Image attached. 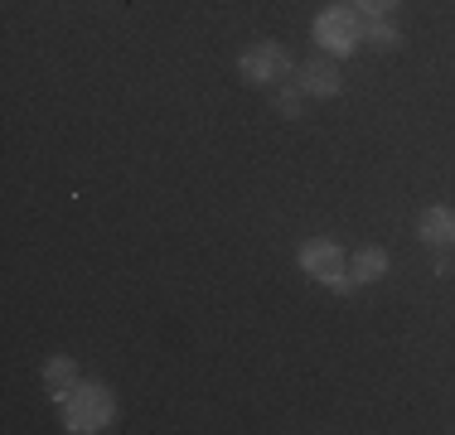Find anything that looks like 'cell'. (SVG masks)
<instances>
[{
    "mask_svg": "<svg viewBox=\"0 0 455 435\" xmlns=\"http://www.w3.org/2000/svg\"><path fill=\"white\" fill-rule=\"evenodd\" d=\"M431 271H436V276H451V271H455L451 247H436V257H431Z\"/></svg>",
    "mask_w": 455,
    "mask_h": 435,
    "instance_id": "7c38bea8",
    "label": "cell"
},
{
    "mask_svg": "<svg viewBox=\"0 0 455 435\" xmlns=\"http://www.w3.org/2000/svg\"><path fill=\"white\" fill-rule=\"evenodd\" d=\"M237 73H243L247 87H281V83L296 78V59H291L286 44L262 39V44H247L237 53Z\"/></svg>",
    "mask_w": 455,
    "mask_h": 435,
    "instance_id": "3957f363",
    "label": "cell"
},
{
    "mask_svg": "<svg viewBox=\"0 0 455 435\" xmlns=\"http://www.w3.org/2000/svg\"><path fill=\"white\" fill-rule=\"evenodd\" d=\"M397 5H403V0H354V10H359L363 20H387Z\"/></svg>",
    "mask_w": 455,
    "mask_h": 435,
    "instance_id": "8fae6325",
    "label": "cell"
},
{
    "mask_svg": "<svg viewBox=\"0 0 455 435\" xmlns=\"http://www.w3.org/2000/svg\"><path fill=\"white\" fill-rule=\"evenodd\" d=\"M417 237L427 247H455V209L451 203H427L417 213Z\"/></svg>",
    "mask_w": 455,
    "mask_h": 435,
    "instance_id": "8992f818",
    "label": "cell"
},
{
    "mask_svg": "<svg viewBox=\"0 0 455 435\" xmlns=\"http://www.w3.org/2000/svg\"><path fill=\"white\" fill-rule=\"evenodd\" d=\"M53 401H59L63 431H73V435H97V431H107L116 421V397L102 383H78Z\"/></svg>",
    "mask_w": 455,
    "mask_h": 435,
    "instance_id": "6da1fadb",
    "label": "cell"
},
{
    "mask_svg": "<svg viewBox=\"0 0 455 435\" xmlns=\"http://www.w3.org/2000/svg\"><path fill=\"white\" fill-rule=\"evenodd\" d=\"M83 377H78V363H73L68 353H53L44 358V387H49V397H63L68 387H78Z\"/></svg>",
    "mask_w": 455,
    "mask_h": 435,
    "instance_id": "ba28073f",
    "label": "cell"
},
{
    "mask_svg": "<svg viewBox=\"0 0 455 435\" xmlns=\"http://www.w3.org/2000/svg\"><path fill=\"white\" fill-rule=\"evenodd\" d=\"M349 276L359 281V286L383 281L387 276V252H383V247H359V252L349 257Z\"/></svg>",
    "mask_w": 455,
    "mask_h": 435,
    "instance_id": "52a82bcc",
    "label": "cell"
},
{
    "mask_svg": "<svg viewBox=\"0 0 455 435\" xmlns=\"http://www.w3.org/2000/svg\"><path fill=\"white\" fill-rule=\"evenodd\" d=\"M272 102H276V112L286 116V122H300V116H306V92H300V83H296V78L281 83L276 92H272Z\"/></svg>",
    "mask_w": 455,
    "mask_h": 435,
    "instance_id": "30bf717a",
    "label": "cell"
},
{
    "mask_svg": "<svg viewBox=\"0 0 455 435\" xmlns=\"http://www.w3.org/2000/svg\"><path fill=\"white\" fill-rule=\"evenodd\" d=\"M363 44L378 53H397L403 49V29H397L393 20H363Z\"/></svg>",
    "mask_w": 455,
    "mask_h": 435,
    "instance_id": "9c48e42d",
    "label": "cell"
},
{
    "mask_svg": "<svg viewBox=\"0 0 455 435\" xmlns=\"http://www.w3.org/2000/svg\"><path fill=\"white\" fill-rule=\"evenodd\" d=\"M296 83H300V92L315 97V102H330V97H339V92H344L339 59H310V63H300Z\"/></svg>",
    "mask_w": 455,
    "mask_h": 435,
    "instance_id": "5b68a950",
    "label": "cell"
},
{
    "mask_svg": "<svg viewBox=\"0 0 455 435\" xmlns=\"http://www.w3.org/2000/svg\"><path fill=\"white\" fill-rule=\"evenodd\" d=\"M310 35L324 49V59H354L363 49V15L354 5H324Z\"/></svg>",
    "mask_w": 455,
    "mask_h": 435,
    "instance_id": "7a4b0ae2",
    "label": "cell"
},
{
    "mask_svg": "<svg viewBox=\"0 0 455 435\" xmlns=\"http://www.w3.org/2000/svg\"><path fill=\"white\" fill-rule=\"evenodd\" d=\"M296 266L306 271L310 281L330 286L334 276H344V271H349V257H344V247L334 242V237H306V242L296 247Z\"/></svg>",
    "mask_w": 455,
    "mask_h": 435,
    "instance_id": "277c9868",
    "label": "cell"
}]
</instances>
